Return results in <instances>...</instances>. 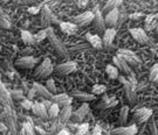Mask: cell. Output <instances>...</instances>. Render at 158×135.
Returning <instances> with one entry per match:
<instances>
[{"label":"cell","mask_w":158,"mask_h":135,"mask_svg":"<svg viewBox=\"0 0 158 135\" xmlns=\"http://www.w3.org/2000/svg\"><path fill=\"white\" fill-rule=\"evenodd\" d=\"M106 72H107L108 77L110 79H116L118 78V69L116 67H114L111 64H108L106 67Z\"/></svg>","instance_id":"29"},{"label":"cell","mask_w":158,"mask_h":135,"mask_svg":"<svg viewBox=\"0 0 158 135\" xmlns=\"http://www.w3.org/2000/svg\"><path fill=\"white\" fill-rule=\"evenodd\" d=\"M151 115H152V110L143 107V108H138V110L136 111L135 114H134V118H135L136 122L142 124V122L148 121L149 119L151 118Z\"/></svg>","instance_id":"7"},{"label":"cell","mask_w":158,"mask_h":135,"mask_svg":"<svg viewBox=\"0 0 158 135\" xmlns=\"http://www.w3.org/2000/svg\"><path fill=\"white\" fill-rule=\"evenodd\" d=\"M115 35H116L115 28L106 29V32L103 33V39H102V42H103V47H104V48H108V49L111 48V45H113V43H114V39H115Z\"/></svg>","instance_id":"13"},{"label":"cell","mask_w":158,"mask_h":135,"mask_svg":"<svg viewBox=\"0 0 158 135\" xmlns=\"http://www.w3.org/2000/svg\"><path fill=\"white\" fill-rule=\"evenodd\" d=\"M153 51H155V54H156V56L158 57V48H156V49H155V50H153Z\"/></svg>","instance_id":"47"},{"label":"cell","mask_w":158,"mask_h":135,"mask_svg":"<svg viewBox=\"0 0 158 135\" xmlns=\"http://www.w3.org/2000/svg\"><path fill=\"white\" fill-rule=\"evenodd\" d=\"M76 4L80 8H85V6L88 5V0H76Z\"/></svg>","instance_id":"42"},{"label":"cell","mask_w":158,"mask_h":135,"mask_svg":"<svg viewBox=\"0 0 158 135\" xmlns=\"http://www.w3.org/2000/svg\"><path fill=\"white\" fill-rule=\"evenodd\" d=\"M113 62H114V64H115V67L117 68L118 70H121V71H122L123 73H125L127 76L131 73V69H130V65L127 62H125L123 58H121L119 56H117V55H116V56H114Z\"/></svg>","instance_id":"14"},{"label":"cell","mask_w":158,"mask_h":135,"mask_svg":"<svg viewBox=\"0 0 158 135\" xmlns=\"http://www.w3.org/2000/svg\"><path fill=\"white\" fill-rule=\"evenodd\" d=\"M46 32H47V39L51 42V44L54 48V50L57 52V55L61 56L62 58H67L68 57L67 48L60 41V39L56 36V34L54 33V29L52 28V27H48V28H46Z\"/></svg>","instance_id":"1"},{"label":"cell","mask_w":158,"mask_h":135,"mask_svg":"<svg viewBox=\"0 0 158 135\" xmlns=\"http://www.w3.org/2000/svg\"><path fill=\"white\" fill-rule=\"evenodd\" d=\"M128 114H129V106H123L119 111L118 121L121 126H124L127 120H128Z\"/></svg>","instance_id":"28"},{"label":"cell","mask_w":158,"mask_h":135,"mask_svg":"<svg viewBox=\"0 0 158 135\" xmlns=\"http://www.w3.org/2000/svg\"><path fill=\"white\" fill-rule=\"evenodd\" d=\"M0 85H1V80H0Z\"/></svg>","instance_id":"50"},{"label":"cell","mask_w":158,"mask_h":135,"mask_svg":"<svg viewBox=\"0 0 158 135\" xmlns=\"http://www.w3.org/2000/svg\"><path fill=\"white\" fill-rule=\"evenodd\" d=\"M143 17H144V14H142V13H134V14H131L129 17L131 20H139V19H142Z\"/></svg>","instance_id":"41"},{"label":"cell","mask_w":158,"mask_h":135,"mask_svg":"<svg viewBox=\"0 0 158 135\" xmlns=\"http://www.w3.org/2000/svg\"><path fill=\"white\" fill-rule=\"evenodd\" d=\"M137 127L136 125H131V126H121L118 128L113 130V135H135L137 133Z\"/></svg>","instance_id":"15"},{"label":"cell","mask_w":158,"mask_h":135,"mask_svg":"<svg viewBox=\"0 0 158 135\" xmlns=\"http://www.w3.org/2000/svg\"><path fill=\"white\" fill-rule=\"evenodd\" d=\"M56 135H69V132H68L67 129H64V128H63V129L60 130Z\"/></svg>","instance_id":"45"},{"label":"cell","mask_w":158,"mask_h":135,"mask_svg":"<svg viewBox=\"0 0 158 135\" xmlns=\"http://www.w3.org/2000/svg\"><path fill=\"white\" fill-rule=\"evenodd\" d=\"M149 79L153 82V83H157L158 82V63L157 64H153L150 73H149Z\"/></svg>","instance_id":"32"},{"label":"cell","mask_w":158,"mask_h":135,"mask_svg":"<svg viewBox=\"0 0 158 135\" xmlns=\"http://www.w3.org/2000/svg\"><path fill=\"white\" fill-rule=\"evenodd\" d=\"M0 50H1V45H0Z\"/></svg>","instance_id":"49"},{"label":"cell","mask_w":158,"mask_h":135,"mask_svg":"<svg viewBox=\"0 0 158 135\" xmlns=\"http://www.w3.org/2000/svg\"><path fill=\"white\" fill-rule=\"evenodd\" d=\"M46 87H47V90L49 91L52 94H56V86H55L54 79H48L47 83H46Z\"/></svg>","instance_id":"35"},{"label":"cell","mask_w":158,"mask_h":135,"mask_svg":"<svg viewBox=\"0 0 158 135\" xmlns=\"http://www.w3.org/2000/svg\"><path fill=\"white\" fill-rule=\"evenodd\" d=\"M27 11H28L31 14H33V15H36V14H38V13H39L41 10H40L39 6H32V7H29Z\"/></svg>","instance_id":"40"},{"label":"cell","mask_w":158,"mask_h":135,"mask_svg":"<svg viewBox=\"0 0 158 135\" xmlns=\"http://www.w3.org/2000/svg\"><path fill=\"white\" fill-rule=\"evenodd\" d=\"M155 29H156V34H158V25H157V27H156Z\"/></svg>","instance_id":"48"},{"label":"cell","mask_w":158,"mask_h":135,"mask_svg":"<svg viewBox=\"0 0 158 135\" xmlns=\"http://www.w3.org/2000/svg\"><path fill=\"white\" fill-rule=\"evenodd\" d=\"M41 15H40V21H41V25L44 27H48L49 25L53 21V14H52L51 8L48 6H44L42 10L40 11Z\"/></svg>","instance_id":"12"},{"label":"cell","mask_w":158,"mask_h":135,"mask_svg":"<svg viewBox=\"0 0 158 135\" xmlns=\"http://www.w3.org/2000/svg\"><path fill=\"white\" fill-rule=\"evenodd\" d=\"M42 105H44V106L46 107V110L48 111V110L51 108L52 105H53V101H52V100H48V99H46V100L42 101Z\"/></svg>","instance_id":"43"},{"label":"cell","mask_w":158,"mask_h":135,"mask_svg":"<svg viewBox=\"0 0 158 135\" xmlns=\"http://www.w3.org/2000/svg\"><path fill=\"white\" fill-rule=\"evenodd\" d=\"M20 35H21V40L25 44H34V37L32 33H29L27 30H21Z\"/></svg>","instance_id":"30"},{"label":"cell","mask_w":158,"mask_h":135,"mask_svg":"<svg viewBox=\"0 0 158 135\" xmlns=\"http://www.w3.org/2000/svg\"><path fill=\"white\" fill-rule=\"evenodd\" d=\"M34 94H36V93H35V90H34V89H32V90L29 91V93H28V99H29V100L33 98Z\"/></svg>","instance_id":"46"},{"label":"cell","mask_w":158,"mask_h":135,"mask_svg":"<svg viewBox=\"0 0 158 135\" xmlns=\"http://www.w3.org/2000/svg\"><path fill=\"white\" fill-rule=\"evenodd\" d=\"M72 97L76 98L77 100L83 101V102H88V101L95 100L96 98L93 93H87V92H82V91H73L72 92Z\"/></svg>","instance_id":"20"},{"label":"cell","mask_w":158,"mask_h":135,"mask_svg":"<svg viewBox=\"0 0 158 135\" xmlns=\"http://www.w3.org/2000/svg\"><path fill=\"white\" fill-rule=\"evenodd\" d=\"M10 94H11V98H13V99H21V100H23L25 99V97L23 96V92L20 90H11L10 91Z\"/></svg>","instance_id":"37"},{"label":"cell","mask_w":158,"mask_h":135,"mask_svg":"<svg viewBox=\"0 0 158 135\" xmlns=\"http://www.w3.org/2000/svg\"><path fill=\"white\" fill-rule=\"evenodd\" d=\"M119 19V12L117 8H114L113 11L108 12L106 14V17H104V22H106V26H109L110 28H114V26H116L117 22H118Z\"/></svg>","instance_id":"11"},{"label":"cell","mask_w":158,"mask_h":135,"mask_svg":"<svg viewBox=\"0 0 158 135\" xmlns=\"http://www.w3.org/2000/svg\"><path fill=\"white\" fill-rule=\"evenodd\" d=\"M85 40L88 41V43L95 48V49H102L103 48V42H102V39L98 36V35H95V34H85Z\"/></svg>","instance_id":"17"},{"label":"cell","mask_w":158,"mask_h":135,"mask_svg":"<svg viewBox=\"0 0 158 135\" xmlns=\"http://www.w3.org/2000/svg\"><path fill=\"white\" fill-rule=\"evenodd\" d=\"M76 69H77L76 62L69 61V62H64L62 64H59L56 67V72L59 75H69V73L74 72Z\"/></svg>","instance_id":"8"},{"label":"cell","mask_w":158,"mask_h":135,"mask_svg":"<svg viewBox=\"0 0 158 135\" xmlns=\"http://www.w3.org/2000/svg\"><path fill=\"white\" fill-rule=\"evenodd\" d=\"M117 104H118V100H117V99L111 98V97H108L104 94V97L101 98V100L98 101L97 107L101 108V110H107V108H111V107L116 106Z\"/></svg>","instance_id":"16"},{"label":"cell","mask_w":158,"mask_h":135,"mask_svg":"<svg viewBox=\"0 0 158 135\" xmlns=\"http://www.w3.org/2000/svg\"><path fill=\"white\" fill-rule=\"evenodd\" d=\"M88 112H89V105H88V102H83L79 110H76V112L74 113L75 121H81L87 115Z\"/></svg>","instance_id":"25"},{"label":"cell","mask_w":158,"mask_h":135,"mask_svg":"<svg viewBox=\"0 0 158 135\" xmlns=\"http://www.w3.org/2000/svg\"><path fill=\"white\" fill-rule=\"evenodd\" d=\"M158 25V17L155 14L151 15H147L145 17V21H144V30L151 32L157 27Z\"/></svg>","instance_id":"21"},{"label":"cell","mask_w":158,"mask_h":135,"mask_svg":"<svg viewBox=\"0 0 158 135\" xmlns=\"http://www.w3.org/2000/svg\"><path fill=\"white\" fill-rule=\"evenodd\" d=\"M94 27L98 33H104L106 32V22H104V19L102 17V12L98 11L97 8L95 10L94 13Z\"/></svg>","instance_id":"10"},{"label":"cell","mask_w":158,"mask_h":135,"mask_svg":"<svg viewBox=\"0 0 158 135\" xmlns=\"http://www.w3.org/2000/svg\"><path fill=\"white\" fill-rule=\"evenodd\" d=\"M93 135H102V129L100 126H96L93 130Z\"/></svg>","instance_id":"44"},{"label":"cell","mask_w":158,"mask_h":135,"mask_svg":"<svg viewBox=\"0 0 158 135\" xmlns=\"http://www.w3.org/2000/svg\"><path fill=\"white\" fill-rule=\"evenodd\" d=\"M33 37H34V43H39L41 41H44L45 39H47V32L46 29H42L38 32L36 34H33Z\"/></svg>","instance_id":"34"},{"label":"cell","mask_w":158,"mask_h":135,"mask_svg":"<svg viewBox=\"0 0 158 135\" xmlns=\"http://www.w3.org/2000/svg\"><path fill=\"white\" fill-rule=\"evenodd\" d=\"M0 104L1 105H5L8 106L11 104V94H10V91L5 87V85L1 83L0 85Z\"/></svg>","instance_id":"23"},{"label":"cell","mask_w":158,"mask_h":135,"mask_svg":"<svg viewBox=\"0 0 158 135\" xmlns=\"http://www.w3.org/2000/svg\"><path fill=\"white\" fill-rule=\"evenodd\" d=\"M122 1H123V0H108L107 4H106L104 7H103L102 12L107 14L108 12L113 11L114 8H117V6L121 5V4H122Z\"/></svg>","instance_id":"26"},{"label":"cell","mask_w":158,"mask_h":135,"mask_svg":"<svg viewBox=\"0 0 158 135\" xmlns=\"http://www.w3.org/2000/svg\"><path fill=\"white\" fill-rule=\"evenodd\" d=\"M117 56L123 58L129 65H132V67H138L142 63L141 58L137 56L134 51L128 50V49H119L117 51Z\"/></svg>","instance_id":"3"},{"label":"cell","mask_w":158,"mask_h":135,"mask_svg":"<svg viewBox=\"0 0 158 135\" xmlns=\"http://www.w3.org/2000/svg\"><path fill=\"white\" fill-rule=\"evenodd\" d=\"M93 20H94V12L88 11L73 17L72 22L75 23L77 27H85V26L89 25L90 22H93Z\"/></svg>","instance_id":"4"},{"label":"cell","mask_w":158,"mask_h":135,"mask_svg":"<svg viewBox=\"0 0 158 135\" xmlns=\"http://www.w3.org/2000/svg\"><path fill=\"white\" fill-rule=\"evenodd\" d=\"M47 112H48V117L51 119L56 118L57 115H59V113H60V106H59L57 104H54V102H53V105H52L51 108H49Z\"/></svg>","instance_id":"33"},{"label":"cell","mask_w":158,"mask_h":135,"mask_svg":"<svg viewBox=\"0 0 158 135\" xmlns=\"http://www.w3.org/2000/svg\"><path fill=\"white\" fill-rule=\"evenodd\" d=\"M89 129V124H82L80 125L79 127H77V129L75 132V134L74 135H85Z\"/></svg>","instance_id":"36"},{"label":"cell","mask_w":158,"mask_h":135,"mask_svg":"<svg viewBox=\"0 0 158 135\" xmlns=\"http://www.w3.org/2000/svg\"><path fill=\"white\" fill-rule=\"evenodd\" d=\"M60 28L63 33L68 34V35H74L77 32V26L73 22H60Z\"/></svg>","instance_id":"24"},{"label":"cell","mask_w":158,"mask_h":135,"mask_svg":"<svg viewBox=\"0 0 158 135\" xmlns=\"http://www.w3.org/2000/svg\"><path fill=\"white\" fill-rule=\"evenodd\" d=\"M54 104H57L59 106H69V105H72V97L67 94V93H60V94H54V96L52 97L51 99Z\"/></svg>","instance_id":"9"},{"label":"cell","mask_w":158,"mask_h":135,"mask_svg":"<svg viewBox=\"0 0 158 135\" xmlns=\"http://www.w3.org/2000/svg\"><path fill=\"white\" fill-rule=\"evenodd\" d=\"M20 105H21V107L25 108V110H32V107H33V101L29 100L28 98H25L23 100H21Z\"/></svg>","instance_id":"38"},{"label":"cell","mask_w":158,"mask_h":135,"mask_svg":"<svg viewBox=\"0 0 158 135\" xmlns=\"http://www.w3.org/2000/svg\"><path fill=\"white\" fill-rule=\"evenodd\" d=\"M20 133H21V135H35V133H34V126L31 120L23 122Z\"/></svg>","instance_id":"27"},{"label":"cell","mask_w":158,"mask_h":135,"mask_svg":"<svg viewBox=\"0 0 158 135\" xmlns=\"http://www.w3.org/2000/svg\"><path fill=\"white\" fill-rule=\"evenodd\" d=\"M39 63V60L33 56H23L15 61V67L21 69H32Z\"/></svg>","instance_id":"6"},{"label":"cell","mask_w":158,"mask_h":135,"mask_svg":"<svg viewBox=\"0 0 158 135\" xmlns=\"http://www.w3.org/2000/svg\"><path fill=\"white\" fill-rule=\"evenodd\" d=\"M54 68L49 58H45L42 62L40 63V65L34 71V76L36 78H47L52 72H53Z\"/></svg>","instance_id":"2"},{"label":"cell","mask_w":158,"mask_h":135,"mask_svg":"<svg viewBox=\"0 0 158 135\" xmlns=\"http://www.w3.org/2000/svg\"><path fill=\"white\" fill-rule=\"evenodd\" d=\"M130 34H131V36H132V39L137 41L138 43H141V44H147L150 42V39H149V36H148V34L145 33V30L142 28H131L129 30Z\"/></svg>","instance_id":"5"},{"label":"cell","mask_w":158,"mask_h":135,"mask_svg":"<svg viewBox=\"0 0 158 135\" xmlns=\"http://www.w3.org/2000/svg\"><path fill=\"white\" fill-rule=\"evenodd\" d=\"M106 91H107L106 85L95 84L94 86H93V89H91V93H93L94 96H98V94H103V93H106Z\"/></svg>","instance_id":"31"},{"label":"cell","mask_w":158,"mask_h":135,"mask_svg":"<svg viewBox=\"0 0 158 135\" xmlns=\"http://www.w3.org/2000/svg\"><path fill=\"white\" fill-rule=\"evenodd\" d=\"M149 129H150L151 135H158V128H157V126H156L155 120H151V121H150V124H149Z\"/></svg>","instance_id":"39"},{"label":"cell","mask_w":158,"mask_h":135,"mask_svg":"<svg viewBox=\"0 0 158 135\" xmlns=\"http://www.w3.org/2000/svg\"><path fill=\"white\" fill-rule=\"evenodd\" d=\"M33 89L35 90V93H36V94H39V96H41L42 98H46V99H48V100H51L52 97L54 96V94H52L51 92L47 90L46 86L39 84L38 82H34Z\"/></svg>","instance_id":"18"},{"label":"cell","mask_w":158,"mask_h":135,"mask_svg":"<svg viewBox=\"0 0 158 135\" xmlns=\"http://www.w3.org/2000/svg\"><path fill=\"white\" fill-rule=\"evenodd\" d=\"M32 111H33L34 114H35L36 117H39V118H42V119L48 118V112H47L46 107L42 105V102H38V101L33 102Z\"/></svg>","instance_id":"19"},{"label":"cell","mask_w":158,"mask_h":135,"mask_svg":"<svg viewBox=\"0 0 158 135\" xmlns=\"http://www.w3.org/2000/svg\"><path fill=\"white\" fill-rule=\"evenodd\" d=\"M72 115H73V107H72V105L64 106L62 110H60L59 120H60L61 124H64V122H67L68 120L72 118Z\"/></svg>","instance_id":"22"}]
</instances>
